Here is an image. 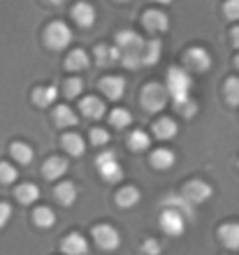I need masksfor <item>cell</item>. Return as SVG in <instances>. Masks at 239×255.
Returning a JSON list of instances; mask_svg holds the SVG:
<instances>
[{
  "label": "cell",
  "mask_w": 239,
  "mask_h": 255,
  "mask_svg": "<svg viewBox=\"0 0 239 255\" xmlns=\"http://www.w3.org/2000/svg\"><path fill=\"white\" fill-rule=\"evenodd\" d=\"M14 195H16V200H19L21 204H33V202H37V197H40V188H37L35 183H21Z\"/></svg>",
  "instance_id": "23"
},
{
  "label": "cell",
  "mask_w": 239,
  "mask_h": 255,
  "mask_svg": "<svg viewBox=\"0 0 239 255\" xmlns=\"http://www.w3.org/2000/svg\"><path fill=\"white\" fill-rule=\"evenodd\" d=\"M160 40H146L144 42V49H142V65H156L160 58Z\"/></svg>",
  "instance_id": "19"
},
{
  "label": "cell",
  "mask_w": 239,
  "mask_h": 255,
  "mask_svg": "<svg viewBox=\"0 0 239 255\" xmlns=\"http://www.w3.org/2000/svg\"><path fill=\"white\" fill-rule=\"evenodd\" d=\"M56 200H58L63 207H72L74 200H77V186L70 181L60 183L58 188H56Z\"/></svg>",
  "instance_id": "21"
},
{
  "label": "cell",
  "mask_w": 239,
  "mask_h": 255,
  "mask_svg": "<svg viewBox=\"0 0 239 255\" xmlns=\"http://www.w3.org/2000/svg\"><path fill=\"white\" fill-rule=\"evenodd\" d=\"M121 2H128V0H121Z\"/></svg>",
  "instance_id": "45"
},
{
  "label": "cell",
  "mask_w": 239,
  "mask_h": 255,
  "mask_svg": "<svg viewBox=\"0 0 239 255\" xmlns=\"http://www.w3.org/2000/svg\"><path fill=\"white\" fill-rule=\"evenodd\" d=\"M9 151H12L14 160L21 162V165H28V162L33 160V148L28 146V144H23V141H14Z\"/></svg>",
  "instance_id": "28"
},
{
  "label": "cell",
  "mask_w": 239,
  "mask_h": 255,
  "mask_svg": "<svg viewBox=\"0 0 239 255\" xmlns=\"http://www.w3.org/2000/svg\"><path fill=\"white\" fill-rule=\"evenodd\" d=\"M167 93L174 98V102L179 105V102L188 100L191 98V91H193V79L191 74L184 70V67H170L167 70Z\"/></svg>",
  "instance_id": "2"
},
{
  "label": "cell",
  "mask_w": 239,
  "mask_h": 255,
  "mask_svg": "<svg viewBox=\"0 0 239 255\" xmlns=\"http://www.w3.org/2000/svg\"><path fill=\"white\" fill-rule=\"evenodd\" d=\"M221 242L226 244V249L230 251H239V223H228L219 230Z\"/></svg>",
  "instance_id": "14"
},
{
  "label": "cell",
  "mask_w": 239,
  "mask_h": 255,
  "mask_svg": "<svg viewBox=\"0 0 239 255\" xmlns=\"http://www.w3.org/2000/svg\"><path fill=\"white\" fill-rule=\"evenodd\" d=\"M137 202H140V190L133 188V186H126L123 190H119V193H116V204H119V207H123V209L135 207Z\"/></svg>",
  "instance_id": "27"
},
{
  "label": "cell",
  "mask_w": 239,
  "mask_h": 255,
  "mask_svg": "<svg viewBox=\"0 0 239 255\" xmlns=\"http://www.w3.org/2000/svg\"><path fill=\"white\" fill-rule=\"evenodd\" d=\"M153 134L158 139H172L174 134H177V123L172 119H160V121L153 123Z\"/></svg>",
  "instance_id": "22"
},
{
  "label": "cell",
  "mask_w": 239,
  "mask_h": 255,
  "mask_svg": "<svg viewBox=\"0 0 239 255\" xmlns=\"http://www.w3.org/2000/svg\"><path fill=\"white\" fill-rule=\"evenodd\" d=\"M16 179V167L9 162H0V183H12Z\"/></svg>",
  "instance_id": "34"
},
{
  "label": "cell",
  "mask_w": 239,
  "mask_h": 255,
  "mask_svg": "<svg viewBox=\"0 0 239 255\" xmlns=\"http://www.w3.org/2000/svg\"><path fill=\"white\" fill-rule=\"evenodd\" d=\"M47 2H51V5H60L63 0H47Z\"/></svg>",
  "instance_id": "43"
},
{
  "label": "cell",
  "mask_w": 239,
  "mask_h": 255,
  "mask_svg": "<svg viewBox=\"0 0 239 255\" xmlns=\"http://www.w3.org/2000/svg\"><path fill=\"white\" fill-rule=\"evenodd\" d=\"M56 95H58L56 86H40V88H35L33 100H35L37 107H49V105L56 100Z\"/></svg>",
  "instance_id": "24"
},
{
  "label": "cell",
  "mask_w": 239,
  "mask_h": 255,
  "mask_svg": "<svg viewBox=\"0 0 239 255\" xmlns=\"http://www.w3.org/2000/svg\"><path fill=\"white\" fill-rule=\"evenodd\" d=\"M63 251H65L67 255H86L88 253V242L81 235L72 232V235H67V239L63 242Z\"/></svg>",
  "instance_id": "15"
},
{
  "label": "cell",
  "mask_w": 239,
  "mask_h": 255,
  "mask_svg": "<svg viewBox=\"0 0 239 255\" xmlns=\"http://www.w3.org/2000/svg\"><path fill=\"white\" fill-rule=\"evenodd\" d=\"M100 88L105 91V95L109 100H119L123 91H126V81L121 79V77H105V79L100 81Z\"/></svg>",
  "instance_id": "13"
},
{
  "label": "cell",
  "mask_w": 239,
  "mask_h": 255,
  "mask_svg": "<svg viewBox=\"0 0 239 255\" xmlns=\"http://www.w3.org/2000/svg\"><path fill=\"white\" fill-rule=\"evenodd\" d=\"M81 114L86 119H102L105 116V102L100 98H86L81 100Z\"/></svg>",
  "instance_id": "18"
},
{
  "label": "cell",
  "mask_w": 239,
  "mask_h": 255,
  "mask_svg": "<svg viewBox=\"0 0 239 255\" xmlns=\"http://www.w3.org/2000/svg\"><path fill=\"white\" fill-rule=\"evenodd\" d=\"M65 67H67V70H72V72L88 67V56H86V51H81V49H74L72 54L65 58Z\"/></svg>",
  "instance_id": "29"
},
{
  "label": "cell",
  "mask_w": 239,
  "mask_h": 255,
  "mask_svg": "<svg viewBox=\"0 0 239 255\" xmlns=\"http://www.w3.org/2000/svg\"><path fill=\"white\" fill-rule=\"evenodd\" d=\"M142 253H146V255H158L160 253V244L156 242V239H146V242L142 244Z\"/></svg>",
  "instance_id": "40"
},
{
  "label": "cell",
  "mask_w": 239,
  "mask_h": 255,
  "mask_svg": "<svg viewBox=\"0 0 239 255\" xmlns=\"http://www.w3.org/2000/svg\"><path fill=\"white\" fill-rule=\"evenodd\" d=\"M33 221H35V225H40V228H51L53 223H56V214H53L49 207H37L33 214Z\"/></svg>",
  "instance_id": "30"
},
{
  "label": "cell",
  "mask_w": 239,
  "mask_h": 255,
  "mask_svg": "<svg viewBox=\"0 0 239 255\" xmlns=\"http://www.w3.org/2000/svg\"><path fill=\"white\" fill-rule=\"evenodd\" d=\"M181 197H184L191 207L193 204H202V202H207L209 197H212V186L205 183L202 179H193V181H188L186 186H184Z\"/></svg>",
  "instance_id": "6"
},
{
  "label": "cell",
  "mask_w": 239,
  "mask_h": 255,
  "mask_svg": "<svg viewBox=\"0 0 239 255\" xmlns=\"http://www.w3.org/2000/svg\"><path fill=\"white\" fill-rule=\"evenodd\" d=\"M144 28L149 33H165L167 28H170V19L160 9H149L144 14Z\"/></svg>",
  "instance_id": "10"
},
{
  "label": "cell",
  "mask_w": 239,
  "mask_h": 255,
  "mask_svg": "<svg viewBox=\"0 0 239 255\" xmlns=\"http://www.w3.org/2000/svg\"><path fill=\"white\" fill-rule=\"evenodd\" d=\"M128 146L133 148V151H146V148L151 146V139H149L146 132L135 130V132H130V137H128Z\"/></svg>",
  "instance_id": "31"
},
{
  "label": "cell",
  "mask_w": 239,
  "mask_h": 255,
  "mask_svg": "<svg viewBox=\"0 0 239 255\" xmlns=\"http://www.w3.org/2000/svg\"><path fill=\"white\" fill-rule=\"evenodd\" d=\"M67 167H70V162L63 160V158H56V155H53V158H49V160L44 162L42 172H44V176H47V179H51V181H53V179H60V176L65 174Z\"/></svg>",
  "instance_id": "16"
},
{
  "label": "cell",
  "mask_w": 239,
  "mask_h": 255,
  "mask_svg": "<svg viewBox=\"0 0 239 255\" xmlns=\"http://www.w3.org/2000/svg\"><path fill=\"white\" fill-rule=\"evenodd\" d=\"M9 218H12V207L7 202H0V228H5Z\"/></svg>",
  "instance_id": "39"
},
{
  "label": "cell",
  "mask_w": 239,
  "mask_h": 255,
  "mask_svg": "<svg viewBox=\"0 0 239 255\" xmlns=\"http://www.w3.org/2000/svg\"><path fill=\"white\" fill-rule=\"evenodd\" d=\"M81 91H84V81H81V79H77V77H74V79H67L65 81V95H67V98H77Z\"/></svg>",
  "instance_id": "35"
},
{
  "label": "cell",
  "mask_w": 239,
  "mask_h": 255,
  "mask_svg": "<svg viewBox=\"0 0 239 255\" xmlns=\"http://www.w3.org/2000/svg\"><path fill=\"white\" fill-rule=\"evenodd\" d=\"M156 2H160V5H170L172 0H156Z\"/></svg>",
  "instance_id": "42"
},
{
  "label": "cell",
  "mask_w": 239,
  "mask_h": 255,
  "mask_svg": "<svg viewBox=\"0 0 239 255\" xmlns=\"http://www.w3.org/2000/svg\"><path fill=\"white\" fill-rule=\"evenodd\" d=\"M109 123L114 128H119V130H123V128H128L133 123V116H130L128 109H114L112 114H109Z\"/></svg>",
  "instance_id": "32"
},
{
  "label": "cell",
  "mask_w": 239,
  "mask_h": 255,
  "mask_svg": "<svg viewBox=\"0 0 239 255\" xmlns=\"http://www.w3.org/2000/svg\"><path fill=\"white\" fill-rule=\"evenodd\" d=\"M60 141H63V148H65L70 155H81V153H84V148H86V141L81 139L77 132L65 134Z\"/></svg>",
  "instance_id": "26"
},
{
  "label": "cell",
  "mask_w": 239,
  "mask_h": 255,
  "mask_svg": "<svg viewBox=\"0 0 239 255\" xmlns=\"http://www.w3.org/2000/svg\"><path fill=\"white\" fill-rule=\"evenodd\" d=\"M223 12H226V16L230 21H239V0H228Z\"/></svg>",
  "instance_id": "38"
},
{
  "label": "cell",
  "mask_w": 239,
  "mask_h": 255,
  "mask_svg": "<svg viewBox=\"0 0 239 255\" xmlns=\"http://www.w3.org/2000/svg\"><path fill=\"white\" fill-rule=\"evenodd\" d=\"M235 65H237V67H239V56H237V61H235Z\"/></svg>",
  "instance_id": "44"
},
{
  "label": "cell",
  "mask_w": 239,
  "mask_h": 255,
  "mask_svg": "<svg viewBox=\"0 0 239 255\" xmlns=\"http://www.w3.org/2000/svg\"><path fill=\"white\" fill-rule=\"evenodd\" d=\"M116 51H119V61L128 67V70H137L142 65V49H144V40L135 30H123L116 37Z\"/></svg>",
  "instance_id": "1"
},
{
  "label": "cell",
  "mask_w": 239,
  "mask_h": 255,
  "mask_svg": "<svg viewBox=\"0 0 239 255\" xmlns=\"http://www.w3.org/2000/svg\"><path fill=\"white\" fill-rule=\"evenodd\" d=\"M151 165L156 169H170L174 165V153L170 148H158L151 153Z\"/></svg>",
  "instance_id": "25"
},
{
  "label": "cell",
  "mask_w": 239,
  "mask_h": 255,
  "mask_svg": "<svg viewBox=\"0 0 239 255\" xmlns=\"http://www.w3.org/2000/svg\"><path fill=\"white\" fill-rule=\"evenodd\" d=\"M95 63H98L100 67H112L114 63H119V51H116V47L98 44V47H95Z\"/></svg>",
  "instance_id": "17"
},
{
  "label": "cell",
  "mask_w": 239,
  "mask_h": 255,
  "mask_svg": "<svg viewBox=\"0 0 239 255\" xmlns=\"http://www.w3.org/2000/svg\"><path fill=\"white\" fill-rule=\"evenodd\" d=\"M91 141H93L95 146H102V144L109 141V132L102 130V128H93V130H91Z\"/></svg>",
  "instance_id": "37"
},
{
  "label": "cell",
  "mask_w": 239,
  "mask_h": 255,
  "mask_svg": "<svg viewBox=\"0 0 239 255\" xmlns=\"http://www.w3.org/2000/svg\"><path fill=\"white\" fill-rule=\"evenodd\" d=\"M95 167H98L100 176H102L105 181H109V183H116V181L123 179V167L119 165L114 151H107V153L98 155V158H95Z\"/></svg>",
  "instance_id": "4"
},
{
  "label": "cell",
  "mask_w": 239,
  "mask_h": 255,
  "mask_svg": "<svg viewBox=\"0 0 239 255\" xmlns=\"http://www.w3.org/2000/svg\"><path fill=\"white\" fill-rule=\"evenodd\" d=\"M163 209H172V211L184 216L186 221H193V207L184 197H179V195H167L165 200H163Z\"/></svg>",
  "instance_id": "12"
},
{
  "label": "cell",
  "mask_w": 239,
  "mask_h": 255,
  "mask_svg": "<svg viewBox=\"0 0 239 255\" xmlns=\"http://www.w3.org/2000/svg\"><path fill=\"white\" fill-rule=\"evenodd\" d=\"M72 19L77 21V26L81 28H91L95 23V9L86 2H79V5L72 7Z\"/></svg>",
  "instance_id": "11"
},
{
  "label": "cell",
  "mask_w": 239,
  "mask_h": 255,
  "mask_svg": "<svg viewBox=\"0 0 239 255\" xmlns=\"http://www.w3.org/2000/svg\"><path fill=\"white\" fill-rule=\"evenodd\" d=\"M184 65L188 67V70H193V72H207L209 67H212V56H209V51L202 47H193L186 51V56H184Z\"/></svg>",
  "instance_id": "7"
},
{
  "label": "cell",
  "mask_w": 239,
  "mask_h": 255,
  "mask_svg": "<svg viewBox=\"0 0 239 255\" xmlns=\"http://www.w3.org/2000/svg\"><path fill=\"white\" fill-rule=\"evenodd\" d=\"M226 100L230 105H239V79H228L226 81Z\"/></svg>",
  "instance_id": "33"
},
{
  "label": "cell",
  "mask_w": 239,
  "mask_h": 255,
  "mask_svg": "<svg viewBox=\"0 0 239 255\" xmlns=\"http://www.w3.org/2000/svg\"><path fill=\"white\" fill-rule=\"evenodd\" d=\"M233 44L235 47H239V26L233 30Z\"/></svg>",
  "instance_id": "41"
},
{
  "label": "cell",
  "mask_w": 239,
  "mask_h": 255,
  "mask_svg": "<svg viewBox=\"0 0 239 255\" xmlns=\"http://www.w3.org/2000/svg\"><path fill=\"white\" fill-rule=\"evenodd\" d=\"M167 100H170V93H167L165 86H160V84H146L144 91H142V107L146 109V112H151V114H156V112H160V109L167 107Z\"/></svg>",
  "instance_id": "3"
},
{
  "label": "cell",
  "mask_w": 239,
  "mask_h": 255,
  "mask_svg": "<svg viewBox=\"0 0 239 255\" xmlns=\"http://www.w3.org/2000/svg\"><path fill=\"white\" fill-rule=\"evenodd\" d=\"M93 239L98 244V249H102V251H116L121 244V235L112 225H98L93 230Z\"/></svg>",
  "instance_id": "9"
},
{
  "label": "cell",
  "mask_w": 239,
  "mask_h": 255,
  "mask_svg": "<svg viewBox=\"0 0 239 255\" xmlns=\"http://www.w3.org/2000/svg\"><path fill=\"white\" fill-rule=\"evenodd\" d=\"M44 42H47L49 49L60 51V49H65L67 44L72 42V30H70L67 23H63V21H53V23H49L47 33H44Z\"/></svg>",
  "instance_id": "5"
},
{
  "label": "cell",
  "mask_w": 239,
  "mask_h": 255,
  "mask_svg": "<svg viewBox=\"0 0 239 255\" xmlns=\"http://www.w3.org/2000/svg\"><path fill=\"white\" fill-rule=\"evenodd\" d=\"M177 109H179V112H181L184 116H186V119H191V116L195 114V112H198V102L193 100V98H188V100L179 102V105H177Z\"/></svg>",
  "instance_id": "36"
},
{
  "label": "cell",
  "mask_w": 239,
  "mask_h": 255,
  "mask_svg": "<svg viewBox=\"0 0 239 255\" xmlns=\"http://www.w3.org/2000/svg\"><path fill=\"white\" fill-rule=\"evenodd\" d=\"M53 123L58 128H72L79 121H77V114H74L67 105H60V107H56V112H53Z\"/></svg>",
  "instance_id": "20"
},
{
  "label": "cell",
  "mask_w": 239,
  "mask_h": 255,
  "mask_svg": "<svg viewBox=\"0 0 239 255\" xmlns=\"http://www.w3.org/2000/svg\"><path fill=\"white\" fill-rule=\"evenodd\" d=\"M160 228L163 232L170 237H179L184 235V230H186V218L172 209H163V214H160Z\"/></svg>",
  "instance_id": "8"
}]
</instances>
